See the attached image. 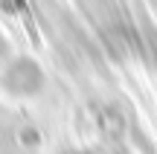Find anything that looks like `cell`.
<instances>
[{"label":"cell","mask_w":157,"mask_h":154,"mask_svg":"<svg viewBox=\"0 0 157 154\" xmlns=\"http://www.w3.org/2000/svg\"><path fill=\"white\" fill-rule=\"evenodd\" d=\"M44 87V70L35 58L15 55L6 58L3 70H0V90L9 93L15 99H32Z\"/></svg>","instance_id":"obj_1"},{"label":"cell","mask_w":157,"mask_h":154,"mask_svg":"<svg viewBox=\"0 0 157 154\" xmlns=\"http://www.w3.org/2000/svg\"><path fill=\"white\" fill-rule=\"evenodd\" d=\"M9 41H6V35H3V29H0V61H6V58H9Z\"/></svg>","instance_id":"obj_2"}]
</instances>
